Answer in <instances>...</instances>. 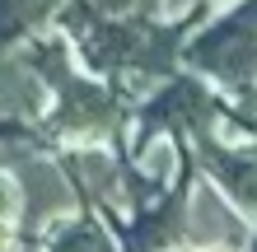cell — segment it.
I'll return each mask as SVG.
<instances>
[{
  "label": "cell",
  "instance_id": "cell-1",
  "mask_svg": "<svg viewBox=\"0 0 257 252\" xmlns=\"http://www.w3.org/2000/svg\"><path fill=\"white\" fill-rule=\"evenodd\" d=\"M24 66H33L38 75L47 84H56V94H61V103H56V112H52L56 131H66V136H108V131L117 126V98L108 94V89H98V84L75 75L61 42L28 47Z\"/></svg>",
  "mask_w": 257,
  "mask_h": 252
},
{
  "label": "cell",
  "instance_id": "cell-2",
  "mask_svg": "<svg viewBox=\"0 0 257 252\" xmlns=\"http://www.w3.org/2000/svg\"><path fill=\"white\" fill-rule=\"evenodd\" d=\"M187 61L220 75L224 84H243L257 66V0H248L243 10H234L215 28H206L187 47Z\"/></svg>",
  "mask_w": 257,
  "mask_h": 252
},
{
  "label": "cell",
  "instance_id": "cell-3",
  "mask_svg": "<svg viewBox=\"0 0 257 252\" xmlns=\"http://www.w3.org/2000/svg\"><path fill=\"white\" fill-rule=\"evenodd\" d=\"M0 164H10L14 177H19V201H24V215L28 224H47V219L66 215L75 191L66 182V173L52 164V159H42L38 150H19V145H0Z\"/></svg>",
  "mask_w": 257,
  "mask_h": 252
},
{
  "label": "cell",
  "instance_id": "cell-4",
  "mask_svg": "<svg viewBox=\"0 0 257 252\" xmlns=\"http://www.w3.org/2000/svg\"><path fill=\"white\" fill-rule=\"evenodd\" d=\"M206 122H210V98H206L192 80H178V84L164 89L159 98H150V103H145L136 150H145L155 131H173V126H183V131H201Z\"/></svg>",
  "mask_w": 257,
  "mask_h": 252
},
{
  "label": "cell",
  "instance_id": "cell-5",
  "mask_svg": "<svg viewBox=\"0 0 257 252\" xmlns=\"http://www.w3.org/2000/svg\"><path fill=\"white\" fill-rule=\"evenodd\" d=\"M70 164H75V173H80V182L89 187V196L103 201V205H131L136 196L145 201V191H136V182L103 150H84V154H75Z\"/></svg>",
  "mask_w": 257,
  "mask_h": 252
},
{
  "label": "cell",
  "instance_id": "cell-6",
  "mask_svg": "<svg viewBox=\"0 0 257 252\" xmlns=\"http://www.w3.org/2000/svg\"><path fill=\"white\" fill-rule=\"evenodd\" d=\"M183 229L192 233L196 243H238V238H243L238 219L229 215V205H224L210 187L192 191V205L183 210Z\"/></svg>",
  "mask_w": 257,
  "mask_h": 252
},
{
  "label": "cell",
  "instance_id": "cell-7",
  "mask_svg": "<svg viewBox=\"0 0 257 252\" xmlns=\"http://www.w3.org/2000/svg\"><path fill=\"white\" fill-rule=\"evenodd\" d=\"M183 210H187V205L178 201V196H169L164 205H155V210H145L126 229V252H169L187 233L183 229Z\"/></svg>",
  "mask_w": 257,
  "mask_h": 252
},
{
  "label": "cell",
  "instance_id": "cell-8",
  "mask_svg": "<svg viewBox=\"0 0 257 252\" xmlns=\"http://www.w3.org/2000/svg\"><path fill=\"white\" fill-rule=\"evenodd\" d=\"M201 159L206 168L229 187L234 201H243L248 210L257 215V154H238V150H224V145H201Z\"/></svg>",
  "mask_w": 257,
  "mask_h": 252
},
{
  "label": "cell",
  "instance_id": "cell-9",
  "mask_svg": "<svg viewBox=\"0 0 257 252\" xmlns=\"http://www.w3.org/2000/svg\"><path fill=\"white\" fill-rule=\"evenodd\" d=\"M52 5L56 0H0V42H14L33 24H42Z\"/></svg>",
  "mask_w": 257,
  "mask_h": 252
},
{
  "label": "cell",
  "instance_id": "cell-10",
  "mask_svg": "<svg viewBox=\"0 0 257 252\" xmlns=\"http://www.w3.org/2000/svg\"><path fill=\"white\" fill-rule=\"evenodd\" d=\"M52 252H117V247H112V238L98 224H70L61 238H56Z\"/></svg>",
  "mask_w": 257,
  "mask_h": 252
},
{
  "label": "cell",
  "instance_id": "cell-11",
  "mask_svg": "<svg viewBox=\"0 0 257 252\" xmlns=\"http://www.w3.org/2000/svg\"><path fill=\"white\" fill-rule=\"evenodd\" d=\"M14 201H19V191H14V182H10V177H0V219H5V215L14 210Z\"/></svg>",
  "mask_w": 257,
  "mask_h": 252
},
{
  "label": "cell",
  "instance_id": "cell-12",
  "mask_svg": "<svg viewBox=\"0 0 257 252\" xmlns=\"http://www.w3.org/2000/svg\"><path fill=\"white\" fill-rule=\"evenodd\" d=\"M0 252H14V229L0 219Z\"/></svg>",
  "mask_w": 257,
  "mask_h": 252
}]
</instances>
